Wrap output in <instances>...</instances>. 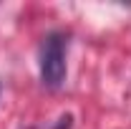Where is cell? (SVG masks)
<instances>
[{
    "mask_svg": "<svg viewBox=\"0 0 131 129\" xmlns=\"http://www.w3.org/2000/svg\"><path fill=\"white\" fill-rule=\"evenodd\" d=\"M30 129H33V127H30Z\"/></svg>",
    "mask_w": 131,
    "mask_h": 129,
    "instance_id": "3",
    "label": "cell"
},
{
    "mask_svg": "<svg viewBox=\"0 0 131 129\" xmlns=\"http://www.w3.org/2000/svg\"><path fill=\"white\" fill-rule=\"evenodd\" d=\"M66 48L68 38L63 33H48L38 51V71L40 81L48 89H61L66 81Z\"/></svg>",
    "mask_w": 131,
    "mask_h": 129,
    "instance_id": "1",
    "label": "cell"
},
{
    "mask_svg": "<svg viewBox=\"0 0 131 129\" xmlns=\"http://www.w3.org/2000/svg\"><path fill=\"white\" fill-rule=\"evenodd\" d=\"M68 127H71V114H66L63 119L58 122V127H56V129H68Z\"/></svg>",
    "mask_w": 131,
    "mask_h": 129,
    "instance_id": "2",
    "label": "cell"
}]
</instances>
